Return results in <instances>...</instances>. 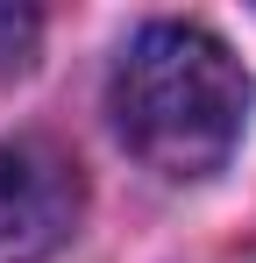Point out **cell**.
Returning a JSON list of instances; mask_svg holds the SVG:
<instances>
[{
    "label": "cell",
    "mask_w": 256,
    "mask_h": 263,
    "mask_svg": "<svg viewBox=\"0 0 256 263\" xmlns=\"http://www.w3.org/2000/svg\"><path fill=\"white\" fill-rule=\"evenodd\" d=\"M114 135L164 178H213L249 128V71L199 22H150L107 79Z\"/></svg>",
    "instance_id": "6da1fadb"
},
{
    "label": "cell",
    "mask_w": 256,
    "mask_h": 263,
    "mask_svg": "<svg viewBox=\"0 0 256 263\" xmlns=\"http://www.w3.org/2000/svg\"><path fill=\"white\" fill-rule=\"evenodd\" d=\"M85 220V171L43 135L0 142V263H50Z\"/></svg>",
    "instance_id": "7a4b0ae2"
},
{
    "label": "cell",
    "mask_w": 256,
    "mask_h": 263,
    "mask_svg": "<svg viewBox=\"0 0 256 263\" xmlns=\"http://www.w3.org/2000/svg\"><path fill=\"white\" fill-rule=\"evenodd\" d=\"M36 36H43V22L29 14V7H0V79L29 71V57H36Z\"/></svg>",
    "instance_id": "3957f363"
}]
</instances>
